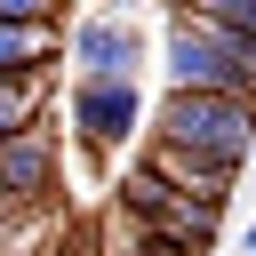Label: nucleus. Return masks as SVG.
<instances>
[{"mask_svg": "<svg viewBox=\"0 0 256 256\" xmlns=\"http://www.w3.org/2000/svg\"><path fill=\"white\" fill-rule=\"evenodd\" d=\"M0 168H8V192H16V208L48 200V184H56V136H48V128H24L16 144H0Z\"/></svg>", "mask_w": 256, "mask_h": 256, "instance_id": "6e6552de", "label": "nucleus"}, {"mask_svg": "<svg viewBox=\"0 0 256 256\" xmlns=\"http://www.w3.org/2000/svg\"><path fill=\"white\" fill-rule=\"evenodd\" d=\"M104 256H144V248H136V232H128V224H120V232H112V240H104Z\"/></svg>", "mask_w": 256, "mask_h": 256, "instance_id": "9b49d317", "label": "nucleus"}, {"mask_svg": "<svg viewBox=\"0 0 256 256\" xmlns=\"http://www.w3.org/2000/svg\"><path fill=\"white\" fill-rule=\"evenodd\" d=\"M8 208H16V192H8V168H0V216H8Z\"/></svg>", "mask_w": 256, "mask_h": 256, "instance_id": "f8f14e48", "label": "nucleus"}, {"mask_svg": "<svg viewBox=\"0 0 256 256\" xmlns=\"http://www.w3.org/2000/svg\"><path fill=\"white\" fill-rule=\"evenodd\" d=\"M48 56H56V8L0 0V80H32Z\"/></svg>", "mask_w": 256, "mask_h": 256, "instance_id": "39448f33", "label": "nucleus"}, {"mask_svg": "<svg viewBox=\"0 0 256 256\" xmlns=\"http://www.w3.org/2000/svg\"><path fill=\"white\" fill-rule=\"evenodd\" d=\"M168 96H240L256 104V40L216 32L200 8L168 16Z\"/></svg>", "mask_w": 256, "mask_h": 256, "instance_id": "f257e3e1", "label": "nucleus"}, {"mask_svg": "<svg viewBox=\"0 0 256 256\" xmlns=\"http://www.w3.org/2000/svg\"><path fill=\"white\" fill-rule=\"evenodd\" d=\"M216 216H224V208H200V200L168 192V184H160V176H144V168L120 184V224H136V232H152V240H176V248H192V256H208Z\"/></svg>", "mask_w": 256, "mask_h": 256, "instance_id": "7ed1b4c3", "label": "nucleus"}, {"mask_svg": "<svg viewBox=\"0 0 256 256\" xmlns=\"http://www.w3.org/2000/svg\"><path fill=\"white\" fill-rule=\"evenodd\" d=\"M64 56L80 64V80H136V24L128 16H88V24H72Z\"/></svg>", "mask_w": 256, "mask_h": 256, "instance_id": "423d86ee", "label": "nucleus"}, {"mask_svg": "<svg viewBox=\"0 0 256 256\" xmlns=\"http://www.w3.org/2000/svg\"><path fill=\"white\" fill-rule=\"evenodd\" d=\"M72 128H80V144H96V152H112V144H128L136 136V80H72Z\"/></svg>", "mask_w": 256, "mask_h": 256, "instance_id": "20e7f679", "label": "nucleus"}, {"mask_svg": "<svg viewBox=\"0 0 256 256\" xmlns=\"http://www.w3.org/2000/svg\"><path fill=\"white\" fill-rule=\"evenodd\" d=\"M24 128H40V96H32V80H0V144H16Z\"/></svg>", "mask_w": 256, "mask_h": 256, "instance_id": "1a4fd4ad", "label": "nucleus"}, {"mask_svg": "<svg viewBox=\"0 0 256 256\" xmlns=\"http://www.w3.org/2000/svg\"><path fill=\"white\" fill-rule=\"evenodd\" d=\"M200 16H208L216 32H240V40H256V0H200Z\"/></svg>", "mask_w": 256, "mask_h": 256, "instance_id": "9d476101", "label": "nucleus"}, {"mask_svg": "<svg viewBox=\"0 0 256 256\" xmlns=\"http://www.w3.org/2000/svg\"><path fill=\"white\" fill-rule=\"evenodd\" d=\"M136 168H144V176H160L168 192L200 200V208H224V192H232V176H240V168H224V160H200V152H176V144H152Z\"/></svg>", "mask_w": 256, "mask_h": 256, "instance_id": "0eeeda50", "label": "nucleus"}, {"mask_svg": "<svg viewBox=\"0 0 256 256\" xmlns=\"http://www.w3.org/2000/svg\"><path fill=\"white\" fill-rule=\"evenodd\" d=\"M152 144H176V152H200V160L240 168L256 152V104H240V96H168Z\"/></svg>", "mask_w": 256, "mask_h": 256, "instance_id": "f03ea898", "label": "nucleus"}]
</instances>
